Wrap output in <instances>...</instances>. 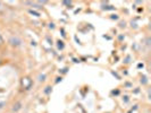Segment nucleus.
I'll list each match as a JSON object with an SVG mask.
<instances>
[{
	"instance_id": "f257e3e1",
	"label": "nucleus",
	"mask_w": 151,
	"mask_h": 113,
	"mask_svg": "<svg viewBox=\"0 0 151 113\" xmlns=\"http://www.w3.org/2000/svg\"><path fill=\"white\" fill-rule=\"evenodd\" d=\"M10 43H11L13 45H19V44H21V40H18L17 38H13L10 40Z\"/></svg>"
}]
</instances>
